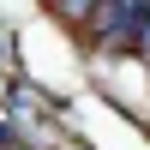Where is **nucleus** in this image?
<instances>
[{
  "label": "nucleus",
  "instance_id": "1",
  "mask_svg": "<svg viewBox=\"0 0 150 150\" xmlns=\"http://www.w3.org/2000/svg\"><path fill=\"white\" fill-rule=\"evenodd\" d=\"M96 6H102V0H60V12H66V18H72V24H84V18H90V12H96Z\"/></svg>",
  "mask_w": 150,
  "mask_h": 150
}]
</instances>
